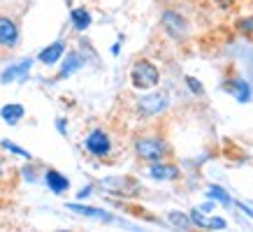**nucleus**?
<instances>
[{"mask_svg": "<svg viewBox=\"0 0 253 232\" xmlns=\"http://www.w3.org/2000/svg\"><path fill=\"white\" fill-rule=\"evenodd\" d=\"M130 81L135 88H151L161 81V75H158V68L149 61H137L130 70Z\"/></svg>", "mask_w": 253, "mask_h": 232, "instance_id": "nucleus-1", "label": "nucleus"}, {"mask_svg": "<svg viewBox=\"0 0 253 232\" xmlns=\"http://www.w3.org/2000/svg\"><path fill=\"white\" fill-rule=\"evenodd\" d=\"M135 149H137V155H139V158L151 160V162L161 160L163 155H165V144H163L158 137H142V139H137Z\"/></svg>", "mask_w": 253, "mask_h": 232, "instance_id": "nucleus-2", "label": "nucleus"}, {"mask_svg": "<svg viewBox=\"0 0 253 232\" xmlns=\"http://www.w3.org/2000/svg\"><path fill=\"white\" fill-rule=\"evenodd\" d=\"M86 149H88L93 155H107L109 151H112V142H109L107 132L93 130L91 135L86 137Z\"/></svg>", "mask_w": 253, "mask_h": 232, "instance_id": "nucleus-3", "label": "nucleus"}, {"mask_svg": "<svg viewBox=\"0 0 253 232\" xmlns=\"http://www.w3.org/2000/svg\"><path fill=\"white\" fill-rule=\"evenodd\" d=\"M19 42V28H16V23L7 16H0V44L12 49L16 46Z\"/></svg>", "mask_w": 253, "mask_h": 232, "instance_id": "nucleus-4", "label": "nucleus"}, {"mask_svg": "<svg viewBox=\"0 0 253 232\" xmlns=\"http://www.w3.org/2000/svg\"><path fill=\"white\" fill-rule=\"evenodd\" d=\"M165 105H168V100H165V95H161V93L146 95V98L139 100V112L144 116H154V114H158V112H163Z\"/></svg>", "mask_w": 253, "mask_h": 232, "instance_id": "nucleus-5", "label": "nucleus"}, {"mask_svg": "<svg viewBox=\"0 0 253 232\" xmlns=\"http://www.w3.org/2000/svg\"><path fill=\"white\" fill-rule=\"evenodd\" d=\"M31 65H33L31 58L16 63V65H9V68L2 72V77H0L2 79V84H9V81H16V79H26V75L31 72Z\"/></svg>", "mask_w": 253, "mask_h": 232, "instance_id": "nucleus-6", "label": "nucleus"}, {"mask_svg": "<svg viewBox=\"0 0 253 232\" xmlns=\"http://www.w3.org/2000/svg\"><path fill=\"white\" fill-rule=\"evenodd\" d=\"M163 26H165L168 33L174 35V38H181L186 33V21L179 14H174V12H165V14H163Z\"/></svg>", "mask_w": 253, "mask_h": 232, "instance_id": "nucleus-7", "label": "nucleus"}, {"mask_svg": "<svg viewBox=\"0 0 253 232\" xmlns=\"http://www.w3.org/2000/svg\"><path fill=\"white\" fill-rule=\"evenodd\" d=\"M63 51H65V42H54V44H49L46 49L40 51V63H44V65H54V63L61 61Z\"/></svg>", "mask_w": 253, "mask_h": 232, "instance_id": "nucleus-8", "label": "nucleus"}, {"mask_svg": "<svg viewBox=\"0 0 253 232\" xmlns=\"http://www.w3.org/2000/svg\"><path fill=\"white\" fill-rule=\"evenodd\" d=\"M44 179H46V186H49V191H51V193H56V195L65 193V191L70 188V181L63 177L61 172H56V170H49Z\"/></svg>", "mask_w": 253, "mask_h": 232, "instance_id": "nucleus-9", "label": "nucleus"}, {"mask_svg": "<svg viewBox=\"0 0 253 232\" xmlns=\"http://www.w3.org/2000/svg\"><path fill=\"white\" fill-rule=\"evenodd\" d=\"M149 174H151L154 179H158V181H169V179H176V177H179V170H176L174 165H163V162L156 160L154 165H151Z\"/></svg>", "mask_w": 253, "mask_h": 232, "instance_id": "nucleus-10", "label": "nucleus"}, {"mask_svg": "<svg viewBox=\"0 0 253 232\" xmlns=\"http://www.w3.org/2000/svg\"><path fill=\"white\" fill-rule=\"evenodd\" d=\"M191 221L200 228H218V230H225V221L223 218H205L202 216V209H193L191 211Z\"/></svg>", "mask_w": 253, "mask_h": 232, "instance_id": "nucleus-11", "label": "nucleus"}, {"mask_svg": "<svg viewBox=\"0 0 253 232\" xmlns=\"http://www.w3.org/2000/svg\"><path fill=\"white\" fill-rule=\"evenodd\" d=\"M70 211H75V214H82V216H88V218H98V221H114V218L109 216L107 211H102V209H95V207H84V204H68Z\"/></svg>", "mask_w": 253, "mask_h": 232, "instance_id": "nucleus-12", "label": "nucleus"}, {"mask_svg": "<svg viewBox=\"0 0 253 232\" xmlns=\"http://www.w3.org/2000/svg\"><path fill=\"white\" fill-rule=\"evenodd\" d=\"M23 114H26V109L21 105H5L0 109V116H2V121L7 125H16L23 118Z\"/></svg>", "mask_w": 253, "mask_h": 232, "instance_id": "nucleus-13", "label": "nucleus"}, {"mask_svg": "<svg viewBox=\"0 0 253 232\" xmlns=\"http://www.w3.org/2000/svg\"><path fill=\"white\" fill-rule=\"evenodd\" d=\"M72 23H75L77 31H86V28L91 26V14H88L84 7L72 9Z\"/></svg>", "mask_w": 253, "mask_h": 232, "instance_id": "nucleus-14", "label": "nucleus"}, {"mask_svg": "<svg viewBox=\"0 0 253 232\" xmlns=\"http://www.w3.org/2000/svg\"><path fill=\"white\" fill-rule=\"evenodd\" d=\"M82 68V56L79 54H70L68 58H65V63H63V70H61V75L63 77H68V75H72L75 70Z\"/></svg>", "mask_w": 253, "mask_h": 232, "instance_id": "nucleus-15", "label": "nucleus"}, {"mask_svg": "<svg viewBox=\"0 0 253 232\" xmlns=\"http://www.w3.org/2000/svg\"><path fill=\"white\" fill-rule=\"evenodd\" d=\"M209 197H211V200H218L221 202V204H225V207H228V204H232V200H230V195L225 193V191H223L221 186H209Z\"/></svg>", "mask_w": 253, "mask_h": 232, "instance_id": "nucleus-16", "label": "nucleus"}, {"mask_svg": "<svg viewBox=\"0 0 253 232\" xmlns=\"http://www.w3.org/2000/svg\"><path fill=\"white\" fill-rule=\"evenodd\" d=\"M235 91H237V100L239 102H249V100H251V88H249V84H246V81L237 79V81H235Z\"/></svg>", "mask_w": 253, "mask_h": 232, "instance_id": "nucleus-17", "label": "nucleus"}, {"mask_svg": "<svg viewBox=\"0 0 253 232\" xmlns=\"http://www.w3.org/2000/svg\"><path fill=\"white\" fill-rule=\"evenodd\" d=\"M169 223L172 225H179V228H188V223H191V218H186L184 214H179V211H169Z\"/></svg>", "mask_w": 253, "mask_h": 232, "instance_id": "nucleus-18", "label": "nucleus"}, {"mask_svg": "<svg viewBox=\"0 0 253 232\" xmlns=\"http://www.w3.org/2000/svg\"><path fill=\"white\" fill-rule=\"evenodd\" d=\"M2 149H7V151H12V154H16V155H21V158H31V154H28L26 149L16 147V144H12V142H2Z\"/></svg>", "mask_w": 253, "mask_h": 232, "instance_id": "nucleus-19", "label": "nucleus"}, {"mask_svg": "<svg viewBox=\"0 0 253 232\" xmlns=\"http://www.w3.org/2000/svg\"><path fill=\"white\" fill-rule=\"evenodd\" d=\"M186 81H188V88H191L193 93H202V84H200L195 77H188Z\"/></svg>", "mask_w": 253, "mask_h": 232, "instance_id": "nucleus-20", "label": "nucleus"}, {"mask_svg": "<svg viewBox=\"0 0 253 232\" xmlns=\"http://www.w3.org/2000/svg\"><path fill=\"white\" fill-rule=\"evenodd\" d=\"M56 125H58V130H61V132L68 130V125H65V121H56Z\"/></svg>", "mask_w": 253, "mask_h": 232, "instance_id": "nucleus-21", "label": "nucleus"}, {"mask_svg": "<svg viewBox=\"0 0 253 232\" xmlns=\"http://www.w3.org/2000/svg\"><path fill=\"white\" fill-rule=\"evenodd\" d=\"M242 28H253V21H242Z\"/></svg>", "mask_w": 253, "mask_h": 232, "instance_id": "nucleus-22", "label": "nucleus"}]
</instances>
